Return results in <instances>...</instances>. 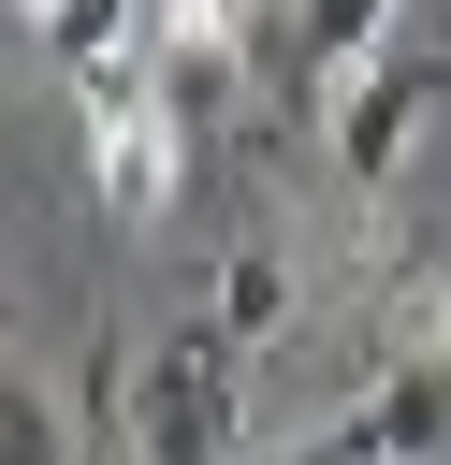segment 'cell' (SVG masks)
I'll return each instance as SVG.
<instances>
[{
	"instance_id": "obj_5",
	"label": "cell",
	"mask_w": 451,
	"mask_h": 465,
	"mask_svg": "<svg viewBox=\"0 0 451 465\" xmlns=\"http://www.w3.org/2000/svg\"><path fill=\"white\" fill-rule=\"evenodd\" d=\"M15 15L44 29V58L73 87H131L145 73V0H15Z\"/></svg>"
},
{
	"instance_id": "obj_7",
	"label": "cell",
	"mask_w": 451,
	"mask_h": 465,
	"mask_svg": "<svg viewBox=\"0 0 451 465\" xmlns=\"http://www.w3.org/2000/svg\"><path fill=\"white\" fill-rule=\"evenodd\" d=\"M276 320H291V262H276V247H233V262H218V334L262 349Z\"/></svg>"
},
{
	"instance_id": "obj_1",
	"label": "cell",
	"mask_w": 451,
	"mask_h": 465,
	"mask_svg": "<svg viewBox=\"0 0 451 465\" xmlns=\"http://www.w3.org/2000/svg\"><path fill=\"white\" fill-rule=\"evenodd\" d=\"M131 450L145 465H233V334H175L131 378Z\"/></svg>"
},
{
	"instance_id": "obj_9",
	"label": "cell",
	"mask_w": 451,
	"mask_h": 465,
	"mask_svg": "<svg viewBox=\"0 0 451 465\" xmlns=\"http://www.w3.org/2000/svg\"><path fill=\"white\" fill-rule=\"evenodd\" d=\"M436 349H451V262H436Z\"/></svg>"
},
{
	"instance_id": "obj_3",
	"label": "cell",
	"mask_w": 451,
	"mask_h": 465,
	"mask_svg": "<svg viewBox=\"0 0 451 465\" xmlns=\"http://www.w3.org/2000/svg\"><path fill=\"white\" fill-rule=\"evenodd\" d=\"M87 174H102V203H116V218H160V203H175L189 145H175V116H160V87H145V73H131V87H87Z\"/></svg>"
},
{
	"instance_id": "obj_6",
	"label": "cell",
	"mask_w": 451,
	"mask_h": 465,
	"mask_svg": "<svg viewBox=\"0 0 451 465\" xmlns=\"http://www.w3.org/2000/svg\"><path fill=\"white\" fill-rule=\"evenodd\" d=\"M393 15H407V0H306V29H291V58H306L320 87H349V73H364V58L393 44Z\"/></svg>"
},
{
	"instance_id": "obj_4",
	"label": "cell",
	"mask_w": 451,
	"mask_h": 465,
	"mask_svg": "<svg viewBox=\"0 0 451 465\" xmlns=\"http://www.w3.org/2000/svg\"><path fill=\"white\" fill-rule=\"evenodd\" d=\"M436 450H451V349L393 363V378H378V392H364L306 465H436Z\"/></svg>"
},
{
	"instance_id": "obj_8",
	"label": "cell",
	"mask_w": 451,
	"mask_h": 465,
	"mask_svg": "<svg viewBox=\"0 0 451 465\" xmlns=\"http://www.w3.org/2000/svg\"><path fill=\"white\" fill-rule=\"evenodd\" d=\"M0 465H58V421H44L29 378H0Z\"/></svg>"
},
{
	"instance_id": "obj_2",
	"label": "cell",
	"mask_w": 451,
	"mask_h": 465,
	"mask_svg": "<svg viewBox=\"0 0 451 465\" xmlns=\"http://www.w3.org/2000/svg\"><path fill=\"white\" fill-rule=\"evenodd\" d=\"M422 116H436V58H422V44H378V58L335 87V174L378 203V189H393V160L422 145Z\"/></svg>"
}]
</instances>
